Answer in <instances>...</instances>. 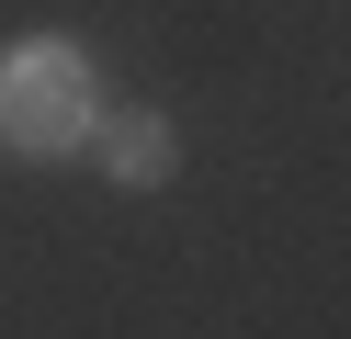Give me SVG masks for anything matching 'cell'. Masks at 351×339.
Listing matches in <instances>:
<instances>
[{"label": "cell", "mask_w": 351, "mask_h": 339, "mask_svg": "<svg viewBox=\"0 0 351 339\" xmlns=\"http://www.w3.org/2000/svg\"><path fill=\"white\" fill-rule=\"evenodd\" d=\"M102 125V90L69 45H23V57H0V147L23 158H69L80 136Z\"/></svg>", "instance_id": "1"}, {"label": "cell", "mask_w": 351, "mask_h": 339, "mask_svg": "<svg viewBox=\"0 0 351 339\" xmlns=\"http://www.w3.org/2000/svg\"><path fill=\"white\" fill-rule=\"evenodd\" d=\"M91 136H102V170H114V181H170V158H182L159 113H102Z\"/></svg>", "instance_id": "2"}]
</instances>
